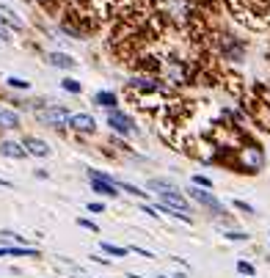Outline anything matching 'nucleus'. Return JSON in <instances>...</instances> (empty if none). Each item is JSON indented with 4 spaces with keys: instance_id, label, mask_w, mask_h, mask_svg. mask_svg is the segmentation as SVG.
I'll list each match as a JSON object with an SVG mask.
<instances>
[{
    "instance_id": "nucleus-11",
    "label": "nucleus",
    "mask_w": 270,
    "mask_h": 278,
    "mask_svg": "<svg viewBox=\"0 0 270 278\" xmlns=\"http://www.w3.org/2000/svg\"><path fill=\"white\" fill-rule=\"evenodd\" d=\"M94 102H96L99 107H108V110H113V107L119 105V99H116L113 91H96V94H94Z\"/></svg>"
},
{
    "instance_id": "nucleus-12",
    "label": "nucleus",
    "mask_w": 270,
    "mask_h": 278,
    "mask_svg": "<svg viewBox=\"0 0 270 278\" xmlns=\"http://www.w3.org/2000/svg\"><path fill=\"white\" fill-rule=\"evenodd\" d=\"M47 64L50 66H58V69H75V61L64 53H50L47 55Z\"/></svg>"
},
{
    "instance_id": "nucleus-13",
    "label": "nucleus",
    "mask_w": 270,
    "mask_h": 278,
    "mask_svg": "<svg viewBox=\"0 0 270 278\" xmlns=\"http://www.w3.org/2000/svg\"><path fill=\"white\" fill-rule=\"evenodd\" d=\"M3 19H6L11 28H17V30H22V28H25V22L17 17V11H11L8 6H0V22H3Z\"/></svg>"
},
{
    "instance_id": "nucleus-3",
    "label": "nucleus",
    "mask_w": 270,
    "mask_h": 278,
    "mask_svg": "<svg viewBox=\"0 0 270 278\" xmlns=\"http://www.w3.org/2000/svg\"><path fill=\"white\" fill-rule=\"evenodd\" d=\"M187 195H190L193 201H198L201 207H207L212 215H218V218H226V207H223V204L218 201L215 195H210V193H207V190H198V185H196V187H190V190H187Z\"/></svg>"
},
{
    "instance_id": "nucleus-8",
    "label": "nucleus",
    "mask_w": 270,
    "mask_h": 278,
    "mask_svg": "<svg viewBox=\"0 0 270 278\" xmlns=\"http://www.w3.org/2000/svg\"><path fill=\"white\" fill-rule=\"evenodd\" d=\"M0 154H3V157H11V160H22L25 154H28V149H25V143L3 141V143H0Z\"/></svg>"
},
{
    "instance_id": "nucleus-2",
    "label": "nucleus",
    "mask_w": 270,
    "mask_h": 278,
    "mask_svg": "<svg viewBox=\"0 0 270 278\" xmlns=\"http://www.w3.org/2000/svg\"><path fill=\"white\" fill-rule=\"evenodd\" d=\"M237 166H240V171H248V174L262 171V166H265V152L257 146V143H243L240 152H237Z\"/></svg>"
},
{
    "instance_id": "nucleus-25",
    "label": "nucleus",
    "mask_w": 270,
    "mask_h": 278,
    "mask_svg": "<svg viewBox=\"0 0 270 278\" xmlns=\"http://www.w3.org/2000/svg\"><path fill=\"white\" fill-rule=\"evenodd\" d=\"M36 3H42V6H44V8H47V6H53L55 0H36Z\"/></svg>"
},
{
    "instance_id": "nucleus-14",
    "label": "nucleus",
    "mask_w": 270,
    "mask_h": 278,
    "mask_svg": "<svg viewBox=\"0 0 270 278\" xmlns=\"http://www.w3.org/2000/svg\"><path fill=\"white\" fill-rule=\"evenodd\" d=\"M0 256H39L36 248H19V245H8V248H0Z\"/></svg>"
},
{
    "instance_id": "nucleus-6",
    "label": "nucleus",
    "mask_w": 270,
    "mask_h": 278,
    "mask_svg": "<svg viewBox=\"0 0 270 278\" xmlns=\"http://www.w3.org/2000/svg\"><path fill=\"white\" fill-rule=\"evenodd\" d=\"M69 110L66 107H61V105H53V107H47V110H42L39 113V121H42L44 127H64V124H69Z\"/></svg>"
},
{
    "instance_id": "nucleus-18",
    "label": "nucleus",
    "mask_w": 270,
    "mask_h": 278,
    "mask_svg": "<svg viewBox=\"0 0 270 278\" xmlns=\"http://www.w3.org/2000/svg\"><path fill=\"white\" fill-rule=\"evenodd\" d=\"M193 185H198V187H207V190H210V187H212V179H210V177H201V174H196V177H193Z\"/></svg>"
},
{
    "instance_id": "nucleus-26",
    "label": "nucleus",
    "mask_w": 270,
    "mask_h": 278,
    "mask_svg": "<svg viewBox=\"0 0 270 278\" xmlns=\"http://www.w3.org/2000/svg\"><path fill=\"white\" fill-rule=\"evenodd\" d=\"M0 39H8V30L3 28V25H0Z\"/></svg>"
},
{
    "instance_id": "nucleus-22",
    "label": "nucleus",
    "mask_w": 270,
    "mask_h": 278,
    "mask_svg": "<svg viewBox=\"0 0 270 278\" xmlns=\"http://www.w3.org/2000/svg\"><path fill=\"white\" fill-rule=\"evenodd\" d=\"M226 240H237V243H243V240H248V234H243V231H226Z\"/></svg>"
},
{
    "instance_id": "nucleus-24",
    "label": "nucleus",
    "mask_w": 270,
    "mask_h": 278,
    "mask_svg": "<svg viewBox=\"0 0 270 278\" xmlns=\"http://www.w3.org/2000/svg\"><path fill=\"white\" fill-rule=\"evenodd\" d=\"M130 251H135L138 256H146V259H152V254H149V251H144V248H130Z\"/></svg>"
},
{
    "instance_id": "nucleus-1",
    "label": "nucleus",
    "mask_w": 270,
    "mask_h": 278,
    "mask_svg": "<svg viewBox=\"0 0 270 278\" xmlns=\"http://www.w3.org/2000/svg\"><path fill=\"white\" fill-rule=\"evenodd\" d=\"M149 190H155V195L166 207L180 209V212H190V204H187V198L177 190V185L166 182V179H149Z\"/></svg>"
},
{
    "instance_id": "nucleus-27",
    "label": "nucleus",
    "mask_w": 270,
    "mask_h": 278,
    "mask_svg": "<svg viewBox=\"0 0 270 278\" xmlns=\"http://www.w3.org/2000/svg\"><path fill=\"white\" fill-rule=\"evenodd\" d=\"M130 278H144V276H135V273H130Z\"/></svg>"
},
{
    "instance_id": "nucleus-21",
    "label": "nucleus",
    "mask_w": 270,
    "mask_h": 278,
    "mask_svg": "<svg viewBox=\"0 0 270 278\" xmlns=\"http://www.w3.org/2000/svg\"><path fill=\"white\" fill-rule=\"evenodd\" d=\"M237 270H240L243 276H254V273H257V270H254V265H248V262H237Z\"/></svg>"
},
{
    "instance_id": "nucleus-23",
    "label": "nucleus",
    "mask_w": 270,
    "mask_h": 278,
    "mask_svg": "<svg viewBox=\"0 0 270 278\" xmlns=\"http://www.w3.org/2000/svg\"><path fill=\"white\" fill-rule=\"evenodd\" d=\"M89 212H105V207L99 201H94V204H89Z\"/></svg>"
},
{
    "instance_id": "nucleus-20",
    "label": "nucleus",
    "mask_w": 270,
    "mask_h": 278,
    "mask_svg": "<svg viewBox=\"0 0 270 278\" xmlns=\"http://www.w3.org/2000/svg\"><path fill=\"white\" fill-rule=\"evenodd\" d=\"M78 226H80V229H91V231H99V226H96L94 220H89V218H80V220H78Z\"/></svg>"
},
{
    "instance_id": "nucleus-17",
    "label": "nucleus",
    "mask_w": 270,
    "mask_h": 278,
    "mask_svg": "<svg viewBox=\"0 0 270 278\" xmlns=\"http://www.w3.org/2000/svg\"><path fill=\"white\" fill-rule=\"evenodd\" d=\"M6 83L11 86V89H28V80H22V77H6Z\"/></svg>"
},
{
    "instance_id": "nucleus-5",
    "label": "nucleus",
    "mask_w": 270,
    "mask_h": 278,
    "mask_svg": "<svg viewBox=\"0 0 270 278\" xmlns=\"http://www.w3.org/2000/svg\"><path fill=\"white\" fill-rule=\"evenodd\" d=\"M218 53H221L223 58H229V61H240L243 53H246V47H243L240 39H234V36L223 33L221 39H218Z\"/></svg>"
},
{
    "instance_id": "nucleus-4",
    "label": "nucleus",
    "mask_w": 270,
    "mask_h": 278,
    "mask_svg": "<svg viewBox=\"0 0 270 278\" xmlns=\"http://www.w3.org/2000/svg\"><path fill=\"white\" fill-rule=\"evenodd\" d=\"M108 124H110V130H113V132H121V135H132V132H138L135 121H132L127 113H121L119 107L108 110Z\"/></svg>"
},
{
    "instance_id": "nucleus-19",
    "label": "nucleus",
    "mask_w": 270,
    "mask_h": 278,
    "mask_svg": "<svg viewBox=\"0 0 270 278\" xmlns=\"http://www.w3.org/2000/svg\"><path fill=\"white\" fill-rule=\"evenodd\" d=\"M232 204H234V209H240V212H246V215H254V207H251V204L240 201V198H237V201H232Z\"/></svg>"
},
{
    "instance_id": "nucleus-16",
    "label": "nucleus",
    "mask_w": 270,
    "mask_h": 278,
    "mask_svg": "<svg viewBox=\"0 0 270 278\" xmlns=\"http://www.w3.org/2000/svg\"><path fill=\"white\" fill-rule=\"evenodd\" d=\"M61 89H64V91H69V94H80V91H83V89H80V83H78V80H69V77H66V80H61Z\"/></svg>"
},
{
    "instance_id": "nucleus-10",
    "label": "nucleus",
    "mask_w": 270,
    "mask_h": 278,
    "mask_svg": "<svg viewBox=\"0 0 270 278\" xmlns=\"http://www.w3.org/2000/svg\"><path fill=\"white\" fill-rule=\"evenodd\" d=\"M19 127V116L17 110H0V130H17Z\"/></svg>"
},
{
    "instance_id": "nucleus-9",
    "label": "nucleus",
    "mask_w": 270,
    "mask_h": 278,
    "mask_svg": "<svg viewBox=\"0 0 270 278\" xmlns=\"http://www.w3.org/2000/svg\"><path fill=\"white\" fill-rule=\"evenodd\" d=\"M25 149H28V154H36V157H47L50 154V146L42 141V138H33V135H25Z\"/></svg>"
},
{
    "instance_id": "nucleus-7",
    "label": "nucleus",
    "mask_w": 270,
    "mask_h": 278,
    "mask_svg": "<svg viewBox=\"0 0 270 278\" xmlns=\"http://www.w3.org/2000/svg\"><path fill=\"white\" fill-rule=\"evenodd\" d=\"M69 127H72L75 132H83V135H94L96 121H94V116H89V113H75V116L69 118Z\"/></svg>"
},
{
    "instance_id": "nucleus-28",
    "label": "nucleus",
    "mask_w": 270,
    "mask_h": 278,
    "mask_svg": "<svg viewBox=\"0 0 270 278\" xmlns=\"http://www.w3.org/2000/svg\"><path fill=\"white\" fill-rule=\"evenodd\" d=\"M160 278H168V276H160Z\"/></svg>"
},
{
    "instance_id": "nucleus-15",
    "label": "nucleus",
    "mask_w": 270,
    "mask_h": 278,
    "mask_svg": "<svg viewBox=\"0 0 270 278\" xmlns=\"http://www.w3.org/2000/svg\"><path fill=\"white\" fill-rule=\"evenodd\" d=\"M102 251H105V254H110V256H116V259L130 254V248H121V245H113V243H102Z\"/></svg>"
}]
</instances>
